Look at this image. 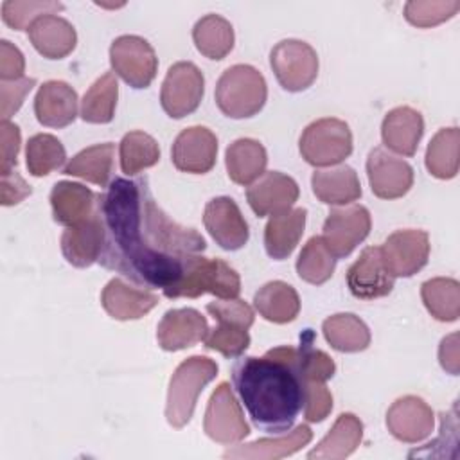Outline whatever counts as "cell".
<instances>
[{
  "instance_id": "obj_6",
  "label": "cell",
  "mask_w": 460,
  "mask_h": 460,
  "mask_svg": "<svg viewBox=\"0 0 460 460\" xmlns=\"http://www.w3.org/2000/svg\"><path fill=\"white\" fill-rule=\"evenodd\" d=\"M298 147L302 158L314 167L336 165L352 153V133L340 119H318L304 129Z\"/></svg>"
},
{
  "instance_id": "obj_46",
  "label": "cell",
  "mask_w": 460,
  "mask_h": 460,
  "mask_svg": "<svg viewBox=\"0 0 460 460\" xmlns=\"http://www.w3.org/2000/svg\"><path fill=\"white\" fill-rule=\"evenodd\" d=\"M304 415L309 422H322L332 410V395L322 381L304 383Z\"/></svg>"
},
{
  "instance_id": "obj_27",
  "label": "cell",
  "mask_w": 460,
  "mask_h": 460,
  "mask_svg": "<svg viewBox=\"0 0 460 460\" xmlns=\"http://www.w3.org/2000/svg\"><path fill=\"white\" fill-rule=\"evenodd\" d=\"M314 196L327 205H347L361 196L358 172L349 165L314 171L311 176Z\"/></svg>"
},
{
  "instance_id": "obj_13",
  "label": "cell",
  "mask_w": 460,
  "mask_h": 460,
  "mask_svg": "<svg viewBox=\"0 0 460 460\" xmlns=\"http://www.w3.org/2000/svg\"><path fill=\"white\" fill-rule=\"evenodd\" d=\"M367 176L372 192L381 199L402 198L413 185V169L402 158L376 147L367 158Z\"/></svg>"
},
{
  "instance_id": "obj_31",
  "label": "cell",
  "mask_w": 460,
  "mask_h": 460,
  "mask_svg": "<svg viewBox=\"0 0 460 460\" xmlns=\"http://www.w3.org/2000/svg\"><path fill=\"white\" fill-rule=\"evenodd\" d=\"M113 156L115 146L111 142L90 146L68 160L63 167V174L83 178L99 187H108L113 172Z\"/></svg>"
},
{
  "instance_id": "obj_7",
  "label": "cell",
  "mask_w": 460,
  "mask_h": 460,
  "mask_svg": "<svg viewBox=\"0 0 460 460\" xmlns=\"http://www.w3.org/2000/svg\"><path fill=\"white\" fill-rule=\"evenodd\" d=\"M271 70L288 92L307 90L318 75L316 50L302 40H282L270 52Z\"/></svg>"
},
{
  "instance_id": "obj_5",
  "label": "cell",
  "mask_w": 460,
  "mask_h": 460,
  "mask_svg": "<svg viewBox=\"0 0 460 460\" xmlns=\"http://www.w3.org/2000/svg\"><path fill=\"white\" fill-rule=\"evenodd\" d=\"M205 293L216 295L217 298H237L241 279L223 259H207L201 253L189 262L181 279L164 291L167 298H198Z\"/></svg>"
},
{
  "instance_id": "obj_16",
  "label": "cell",
  "mask_w": 460,
  "mask_h": 460,
  "mask_svg": "<svg viewBox=\"0 0 460 460\" xmlns=\"http://www.w3.org/2000/svg\"><path fill=\"white\" fill-rule=\"evenodd\" d=\"M217 156V138L205 126H190L183 129L171 149V160L178 171L190 174L208 172Z\"/></svg>"
},
{
  "instance_id": "obj_4",
  "label": "cell",
  "mask_w": 460,
  "mask_h": 460,
  "mask_svg": "<svg viewBox=\"0 0 460 460\" xmlns=\"http://www.w3.org/2000/svg\"><path fill=\"white\" fill-rule=\"evenodd\" d=\"M216 104L230 119L257 115L268 97L264 75L252 65L226 68L216 84Z\"/></svg>"
},
{
  "instance_id": "obj_22",
  "label": "cell",
  "mask_w": 460,
  "mask_h": 460,
  "mask_svg": "<svg viewBox=\"0 0 460 460\" xmlns=\"http://www.w3.org/2000/svg\"><path fill=\"white\" fill-rule=\"evenodd\" d=\"M424 133L422 115L410 106L390 110L381 124L383 144L402 156H413Z\"/></svg>"
},
{
  "instance_id": "obj_48",
  "label": "cell",
  "mask_w": 460,
  "mask_h": 460,
  "mask_svg": "<svg viewBox=\"0 0 460 460\" xmlns=\"http://www.w3.org/2000/svg\"><path fill=\"white\" fill-rule=\"evenodd\" d=\"M0 138H2V164H0V171L2 174L13 171V167L16 165V156L20 151V128L9 120H2L0 122Z\"/></svg>"
},
{
  "instance_id": "obj_20",
  "label": "cell",
  "mask_w": 460,
  "mask_h": 460,
  "mask_svg": "<svg viewBox=\"0 0 460 460\" xmlns=\"http://www.w3.org/2000/svg\"><path fill=\"white\" fill-rule=\"evenodd\" d=\"M34 113L47 128H65L77 117V93L65 81H47L34 97Z\"/></svg>"
},
{
  "instance_id": "obj_38",
  "label": "cell",
  "mask_w": 460,
  "mask_h": 460,
  "mask_svg": "<svg viewBox=\"0 0 460 460\" xmlns=\"http://www.w3.org/2000/svg\"><path fill=\"white\" fill-rule=\"evenodd\" d=\"M336 261L338 259L331 253L322 235H314L304 244L296 259V273L302 280L320 286L332 277Z\"/></svg>"
},
{
  "instance_id": "obj_14",
  "label": "cell",
  "mask_w": 460,
  "mask_h": 460,
  "mask_svg": "<svg viewBox=\"0 0 460 460\" xmlns=\"http://www.w3.org/2000/svg\"><path fill=\"white\" fill-rule=\"evenodd\" d=\"M394 282L395 277L386 270L379 246L365 248L347 270V288L359 300L386 296Z\"/></svg>"
},
{
  "instance_id": "obj_40",
  "label": "cell",
  "mask_w": 460,
  "mask_h": 460,
  "mask_svg": "<svg viewBox=\"0 0 460 460\" xmlns=\"http://www.w3.org/2000/svg\"><path fill=\"white\" fill-rule=\"evenodd\" d=\"M66 153L58 137L50 133L32 135L25 147L27 169L32 176H47L65 164Z\"/></svg>"
},
{
  "instance_id": "obj_41",
  "label": "cell",
  "mask_w": 460,
  "mask_h": 460,
  "mask_svg": "<svg viewBox=\"0 0 460 460\" xmlns=\"http://www.w3.org/2000/svg\"><path fill=\"white\" fill-rule=\"evenodd\" d=\"M313 340H314V332L311 329H305L304 334L300 336V345L295 347L293 359L304 383L305 381L325 383L334 376L336 365L327 352L313 347Z\"/></svg>"
},
{
  "instance_id": "obj_34",
  "label": "cell",
  "mask_w": 460,
  "mask_h": 460,
  "mask_svg": "<svg viewBox=\"0 0 460 460\" xmlns=\"http://www.w3.org/2000/svg\"><path fill=\"white\" fill-rule=\"evenodd\" d=\"M196 49L208 59H223L234 49V27L219 14H207L199 18L192 29Z\"/></svg>"
},
{
  "instance_id": "obj_2",
  "label": "cell",
  "mask_w": 460,
  "mask_h": 460,
  "mask_svg": "<svg viewBox=\"0 0 460 460\" xmlns=\"http://www.w3.org/2000/svg\"><path fill=\"white\" fill-rule=\"evenodd\" d=\"M295 347H275L264 356L239 358L232 385L252 422L273 435L289 431L304 408V379L295 365Z\"/></svg>"
},
{
  "instance_id": "obj_10",
  "label": "cell",
  "mask_w": 460,
  "mask_h": 460,
  "mask_svg": "<svg viewBox=\"0 0 460 460\" xmlns=\"http://www.w3.org/2000/svg\"><path fill=\"white\" fill-rule=\"evenodd\" d=\"M203 429L208 438L225 446L237 444L248 437L250 428L228 383H219L212 392L203 419Z\"/></svg>"
},
{
  "instance_id": "obj_49",
  "label": "cell",
  "mask_w": 460,
  "mask_h": 460,
  "mask_svg": "<svg viewBox=\"0 0 460 460\" xmlns=\"http://www.w3.org/2000/svg\"><path fill=\"white\" fill-rule=\"evenodd\" d=\"M25 72V59L18 47L11 41H0V77L2 81H16L22 79Z\"/></svg>"
},
{
  "instance_id": "obj_28",
  "label": "cell",
  "mask_w": 460,
  "mask_h": 460,
  "mask_svg": "<svg viewBox=\"0 0 460 460\" xmlns=\"http://www.w3.org/2000/svg\"><path fill=\"white\" fill-rule=\"evenodd\" d=\"M363 438V422L354 413H341L320 444L307 453L309 460H341L354 453Z\"/></svg>"
},
{
  "instance_id": "obj_8",
  "label": "cell",
  "mask_w": 460,
  "mask_h": 460,
  "mask_svg": "<svg viewBox=\"0 0 460 460\" xmlns=\"http://www.w3.org/2000/svg\"><path fill=\"white\" fill-rule=\"evenodd\" d=\"M110 63L113 72L131 88H147L156 77L158 58L151 43L135 34H124L111 41Z\"/></svg>"
},
{
  "instance_id": "obj_11",
  "label": "cell",
  "mask_w": 460,
  "mask_h": 460,
  "mask_svg": "<svg viewBox=\"0 0 460 460\" xmlns=\"http://www.w3.org/2000/svg\"><path fill=\"white\" fill-rule=\"evenodd\" d=\"M370 226V212L363 205L332 208L323 223L322 239L336 259L347 257L359 243L367 239Z\"/></svg>"
},
{
  "instance_id": "obj_23",
  "label": "cell",
  "mask_w": 460,
  "mask_h": 460,
  "mask_svg": "<svg viewBox=\"0 0 460 460\" xmlns=\"http://www.w3.org/2000/svg\"><path fill=\"white\" fill-rule=\"evenodd\" d=\"M50 207L54 221L65 226H74L97 210V194L75 181H58L50 190Z\"/></svg>"
},
{
  "instance_id": "obj_15",
  "label": "cell",
  "mask_w": 460,
  "mask_h": 460,
  "mask_svg": "<svg viewBox=\"0 0 460 460\" xmlns=\"http://www.w3.org/2000/svg\"><path fill=\"white\" fill-rule=\"evenodd\" d=\"M386 428L401 442H422L433 433V410L417 395L399 397L386 411Z\"/></svg>"
},
{
  "instance_id": "obj_24",
  "label": "cell",
  "mask_w": 460,
  "mask_h": 460,
  "mask_svg": "<svg viewBox=\"0 0 460 460\" xmlns=\"http://www.w3.org/2000/svg\"><path fill=\"white\" fill-rule=\"evenodd\" d=\"M101 304L115 320H138L158 304V296L149 289H137L122 279H111L102 289Z\"/></svg>"
},
{
  "instance_id": "obj_50",
  "label": "cell",
  "mask_w": 460,
  "mask_h": 460,
  "mask_svg": "<svg viewBox=\"0 0 460 460\" xmlns=\"http://www.w3.org/2000/svg\"><path fill=\"white\" fill-rule=\"evenodd\" d=\"M31 192H32L31 185H27L25 180L18 172L9 171V172L2 174V205L4 207L20 203Z\"/></svg>"
},
{
  "instance_id": "obj_37",
  "label": "cell",
  "mask_w": 460,
  "mask_h": 460,
  "mask_svg": "<svg viewBox=\"0 0 460 460\" xmlns=\"http://www.w3.org/2000/svg\"><path fill=\"white\" fill-rule=\"evenodd\" d=\"M426 309L438 322H455L460 316V284L449 277H435L420 286Z\"/></svg>"
},
{
  "instance_id": "obj_26",
  "label": "cell",
  "mask_w": 460,
  "mask_h": 460,
  "mask_svg": "<svg viewBox=\"0 0 460 460\" xmlns=\"http://www.w3.org/2000/svg\"><path fill=\"white\" fill-rule=\"evenodd\" d=\"M305 217L307 210L302 207L270 217L264 228V248L271 259L284 261L293 253L304 234Z\"/></svg>"
},
{
  "instance_id": "obj_12",
  "label": "cell",
  "mask_w": 460,
  "mask_h": 460,
  "mask_svg": "<svg viewBox=\"0 0 460 460\" xmlns=\"http://www.w3.org/2000/svg\"><path fill=\"white\" fill-rule=\"evenodd\" d=\"M379 248L392 277H411L428 264L429 235L415 228L397 230Z\"/></svg>"
},
{
  "instance_id": "obj_21",
  "label": "cell",
  "mask_w": 460,
  "mask_h": 460,
  "mask_svg": "<svg viewBox=\"0 0 460 460\" xmlns=\"http://www.w3.org/2000/svg\"><path fill=\"white\" fill-rule=\"evenodd\" d=\"M104 243V230L95 210L86 221L66 226L61 235V252L65 259L75 268H88L99 261Z\"/></svg>"
},
{
  "instance_id": "obj_17",
  "label": "cell",
  "mask_w": 460,
  "mask_h": 460,
  "mask_svg": "<svg viewBox=\"0 0 460 460\" xmlns=\"http://www.w3.org/2000/svg\"><path fill=\"white\" fill-rule=\"evenodd\" d=\"M203 223L212 239L223 250H239L248 243L250 230L237 203L228 196L214 198L207 203Z\"/></svg>"
},
{
  "instance_id": "obj_47",
  "label": "cell",
  "mask_w": 460,
  "mask_h": 460,
  "mask_svg": "<svg viewBox=\"0 0 460 460\" xmlns=\"http://www.w3.org/2000/svg\"><path fill=\"white\" fill-rule=\"evenodd\" d=\"M34 84H36V79H32V77H22L16 81H2V84H0L2 120H9V117L20 110L25 95L32 90Z\"/></svg>"
},
{
  "instance_id": "obj_25",
  "label": "cell",
  "mask_w": 460,
  "mask_h": 460,
  "mask_svg": "<svg viewBox=\"0 0 460 460\" xmlns=\"http://www.w3.org/2000/svg\"><path fill=\"white\" fill-rule=\"evenodd\" d=\"M29 40L43 58L63 59L75 49L77 34L68 20L45 14L29 27Z\"/></svg>"
},
{
  "instance_id": "obj_30",
  "label": "cell",
  "mask_w": 460,
  "mask_h": 460,
  "mask_svg": "<svg viewBox=\"0 0 460 460\" xmlns=\"http://www.w3.org/2000/svg\"><path fill=\"white\" fill-rule=\"evenodd\" d=\"M313 438V431L307 424L296 426L284 437L277 438H261L244 446H237L223 453V458H282L296 453L307 446Z\"/></svg>"
},
{
  "instance_id": "obj_29",
  "label": "cell",
  "mask_w": 460,
  "mask_h": 460,
  "mask_svg": "<svg viewBox=\"0 0 460 460\" xmlns=\"http://www.w3.org/2000/svg\"><path fill=\"white\" fill-rule=\"evenodd\" d=\"M225 164L232 181L239 185H250L264 174L268 155L259 140L237 138L226 147Z\"/></svg>"
},
{
  "instance_id": "obj_9",
  "label": "cell",
  "mask_w": 460,
  "mask_h": 460,
  "mask_svg": "<svg viewBox=\"0 0 460 460\" xmlns=\"http://www.w3.org/2000/svg\"><path fill=\"white\" fill-rule=\"evenodd\" d=\"M205 93V79L201 70L190 61H178L162 83L160 104L172 119H183L198 110Z\"/></svg>"
},
{
  "instance_id": "obj_32",
  "label": "cell",
  "mask_w": 460,
  "mask_h": 460,
  "mask_svg": "<svg viewBox=\"0 0 460 460\" xmlns=\"http://www.w3.org/2000/svg\"><path fill=\"white\" fill-rule=\"evenodd\" d=\"M259 314L273 323H288L298 316L300 298L293 286L282 280L264 284L253 296Z\"/></svg>"
},
{
  "instance_id": "obj_19",
  "label": "cell",
  "mask_w": 460,
  "mask_h": 460,
  "mask_svg": "<svg viewBox=\"0 0 460 460\" xmlns=\"http://www.w3.org/2000/svg\"><path fill=\"white\" fill-rule=\"evenodd\" d=\"M207 334H208L207 318L192 307L169 309L162 316L156 329L158 345L169 352L192 347L203 341Z\"/></svg>"
},
{
  "instance_id": "obj_33",
  "label": "cell",
  "mask_w": 460,
  "mask_h": 460,
  "mask_svg": "<svg viewBox=\"0 0 460 460\" xmlns=\"http://www.w3.org/2000/svg\"><path fill=\"white\" fill-rule=\"evenodd\" d=\"M327 343L340 352H361L370 345V331L365 322L352 313H338L323 320Z\"/></svg>"
},
{
  "instance_id": "obj_42",
  "label": "cell",
  "mask_w": 460,
  "mask_h": 460,
  "mask_svg": "<svg viewBox=\"0 0 460 460\" xmlns=\"http://www.w3.org/2000/svg\"><path fill=\"white\" fill-rule=\"evenodd\" d=\"M61 2L52 0H5L2 4V20L14 31H29V27L45 14H56L63 11Z\"/></svg>"
},
{
  "instance_id": "obj_44",
  "label": "cell",
  "mask_w": 460,
  "mask_h": 460,
  "mask_svg": "<svg viewBox=\"0 0 460 460\" xmlns=\"http://www.w3.org/2000/svg\"><path fill=\"white\" fill-rule=\"evenodd\" d=\"M203 341L207 349L217 350L225 358H239L250 347V334L244 327L217 322L214 329H208Z\"/></svg>"
},
{
  "instance_id": "obj_43",
  "label": "cell",
  "mask_w": 460,
  "mask_h": 460,
  "mask_svg": "<svg viewBox=\"0 0 460 460\" xmlns=\"http://www.w3.org/2000/svg\"><path fill=\"white\" fill-rule=\"evenodd\" d=\"M458 9V0H411L404 5V18L411 25L426 29L453 18Z\"/></svg>"
},
{
  "instance_id": "obj_45",
  "label": "cell",
  "mask_w": 460,
  "mask_h": 460,
  "mask_svg": "<svg viewBox=\"0 0 460 460\" xmlns=\"http://www.w3.org/2000/svg\"><path fill=\"white\" fill-rule=\"evenodd\" d=\"M208 314L221 323H234L244 329H250L253 323V309L239 298H223L219 302L207 304Z\"/></svg>"
},
{
  "instance_id": "obj_39",
  "label": "cell",
  "mask_w": 460,
  "mask_h": 460,
  "mask_svg": "<svg viewBox=\"0 0 460 460\" xmlns=\"http://www.w3.org/2000/svg\"><path fill=\"white\" fill-rule=\"evenodd\" d=\"M119 156L122 172L133 176L147 167H153L160 160V147L151 135L144 131H129L120 140Z\"/></svg>"
},
{
  "instance_id": "obj_35",
  "label": "cell",
  "mask_w": 460,
  "mask_h": 460,
  "mask_svg": "<svg viewBox=\"0 0 460 460\" xmlns=\"http://www.w3.org/2000/svg\"><path fill=\"white\" fill-rule=\"evenodd\" d=\"M460 131L456 126L442 128L429 140L426 149V169L438 180H451L458 172Z\"/></svg>"
},
{
  "instance_id": "obj_1",
  "label": "cell",
  "mask_w": 460,
  "mask_h": 460,
  "mask_svg": "<svg viewBox=\"0 0 460 460\" xmlns=\"http://www.w3.org/2000/svg\"><path fill=\"white\" fill-rule=\"evenodd\" d=\"M97 214L104 230L97 262L149 289L172 288L207 248L196 228L172 221L158 207L146 176L113 178L97 194Z\"/></svg>"
},
{
  "instance_id": "obj_51",
  "label": "cell",
  "mask_w": 460,
  "mask_h": 460,
  "mask_svg": "<svg viewBox=\"0 0 460 460\" xmlns=\"http://www.w3.org/2000/svg\"><path fill=\"white\" fill-rule=\"evenodd\" d=\"M438 359L440 365L446 372L456 376L458 374V365H460V354H458V334L453 332L449 336H446L440 341L438 347Z\"/></svg>"
},
{
  "instance_id": "obj_3",
  "label": "cell",
  "mask_w": 460,
  "mask_h": 460,
  "mask_svg": "<svg viewBox=\"0 0 460 460\" xmlns=\"http://www.w3.org/2000/svg\"><path fill=\"white\" fill-rule=\"evenodd\" d=\"M216 376L217 365L207 356H190L176 367L169 381L165 404V419L172 428L180 429L189 424L198 395Z\"/></svg>"
},
{
  "instance_id": "obj_18",
  "label": "cell",
  "mask_w": 460,
  "mask_h": 460,
  "mask_svg": "<svg viewBox=\"0 0 460 460\" xmlns=\"http://www.w3.org/2000/svg\"><path fill=\"white\" fill-rule=\"evenodd\" d=\"M246 199L259 217L275 216L295 205L298 199V185L284 172L268 171L248 187Z\"/></svg>"
},
{
  "instance_id": "obj_36",
  "label": "cell",
  "mask_w": 460,
  "mask_h": 460,
  "mask_svg": "<svg viewBox=\"0 0 460 460\" xmlns=\"http://www.w3.org/2000/svg\"><path fill=\"white\" fill-rule=\"evenodd\" d=\"M119 83L113 72L102 74L81 101V117L90 124H108L115 115Z\"/></svg>"
}]
</instances>
